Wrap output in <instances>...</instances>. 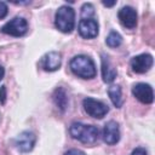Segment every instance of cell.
Segmentation results:
<instances>
[{"instance_id": "6da1fadb", "label": "cell", "mask_w": 155, "mask_h": 155, "mask_svg": "<svg viewBox=\"0 0 155 155\" xmlns=\"http://www.w3.org/2000/svg\"><path fill=\"white\" fill-rule=\"evenodd\" d=\"M69 68L71 73L81 79H93L97 74L94 62L92 58L85 54L75 56L69 62Z\"/></svg>"}, {"instance_id": "7a4b0ae2", "label": "cell", "mask_w": 155, "mask_h": 155, "mask_svg": "<svg viewBox=\"0 0 155 155\" xmlns=\"http://www.w3.org/2000/svg\"><path fill=\"white\" fill-rule=\"evenodd\" d=\"M69 133L74 139L84 144H93L98 139V128L93 125H85L81 122H73L69 127Z\"/></svg>"}, {"instance_id": "3957f363", "label": "cell", "mask_w": 155, "mask_h": 155, "mask_svg": "<svg viewBox=\"0 0 155 155\" xmlns=\"http://www.w3.org/2000/svg\"><path fill=\"white\" fill-rule=\"evenodd\" d=\"M54 25L62 33H71L75 27V11L70 6H61L54 15Z\"/></svg>"}, {"instance_id": "277c9868", "label": "cell", "mask_w": 155, "mask_h": 155, "mask_svg": "<svg viewBox=\"0 0 155 155\" xmlns=\"http://www.w3.org/2000/svg\"><path fill=\"white\" fill-rule=\"evenodd\" d=\"M82 107L90 116L96 117V119L104 117L109 111V108L107 104H104L103 102L97 101L94 98H91V97H87L82 101Z\"/></svg>"}, {"instance_id": "5b68a950", "label": "cell", "mask_w": 155, "mask_h": 155, "mask_svg": "<svg viewBox=\"0 0 155 155\" xmlns=\"http://www.w3.org/2000/svg\"><path fill=\"white\" fill-rule=\"evenodd\" d=\"M1 31L11 36H23L28 31V22L23 17H15L1 27Z\"/></svg>"}, {"instance_id": "8992f818", "label": "cell", "mask_w": 155, "mask_h": 155, "mask_svg": "<svg viewBox=\"0 0 155 155\" xmlns=\"http://www.w3.org/2000/svg\"><path fill=\"white\" fill-rule=\"evenodd\" d=\"M153 56L149 53H142L138 56H134L131 59V68L137 74H144L153 67Z\"/></svg>"}, {"instance_id": "52a82bcc", "label": "cell", "mask_w": 155, "mask_h": 155, "mask_svg": "<svg viewBox=\"0 0 155 155\" xmlns=\"http://www.w3.org/2000/svg\"><path fill=\"white\" fill-rule=\"evenodd\" d=\"M132 93L143 104H151L154 102L153 87L149 84H144V82L136 84L132 87Z\"/></svg>"}, {"instance_id": "ba28073f", "label": "cell", "mask_w": 155, "mask_h": 155, "mask_svg": "<svg viewBox=\"0 0 155 155\" xmlns=\"http://www.w3.org/2000/svg\"><path fill=\"white\" fill-rule=\"evenodd\" d=\"M117 18L120 23L127 28V29H133L137 25V11L132 6H124L119 12H117Z\"/></svg>"}, {"instance_id": "9c48e42d", "label": "cell", "mask_w": 155, "mask_h": 155, "mask_svg": "<svg viewBox=\"0 0 155 155\" xmlns=\"http://www.w3.org/2000/svg\"><path fill=\"white\" fill-rule=\"evenodd\" d=\"M35 142H36V136L31 131H23L17 136L15 144L18 150L23 153H29L33 150Z\"/></svg>"}, {"instance_id": "30bf717a", "label": "cell", "mask_w": 155, "mask_h": 155, "mask_svg": "<svg viewBox=\"0 0 155 155\" xmlns=\"http://www.w3.org/2000/svg\"><path fill=\"white\" fill-rule=\"evenodd\" d=\"M103 140L109 145H114L120 140V128H119V124L116 121L110 120L104 125Z\"/></svg>"}, {"instance_id": "8fae6325", "label": "cell", "mask_w": 155, "mask_h": 155, "mask_svg": "<svg viewBox=\"0 0 155 155\" xmlns=\"http://www.w3.org/2000/svg\"><path fill=\"white\" fill-rule=\"evenodd\" d=\"M79 34L84 39H93L98 35V23L93 18L81 19L79 22Z\"/></svg>"}, {"instance_id": "7c38bea8", "label": "cell", "mask_w": 155, "mask_h": 155, "mask_svg": "<svg viewBox=\"0 0 155 155\" xmlns=\"http://www.w3.org/2000/svg\"><path fill=\"white\" fill-rule=\"evenodd\" d=\"M61 64H62L61 53L56 52V51H51V52L46 53L40 61L41 68L46 71H56L59 69Z\"/></svg>"}, {"instance_id": "4fadbf2b", "label": "cell", "mask_w": 155, "mask_h": 155, "mask_svg": "<svg viewBox=\"0 0 155 155\" xmlns=\"http://www.w3.org/2000/svg\"><path fill=\"white\" fill-rule=\"evenodd\" d=\"M102 78H103V81L104 82H113L117 75V71L116 69L113 68L110 61L108 59V57L105 54H102Z\"/></svg>"}, {"instance_id": "5bb4252c", "label": "cell", "mask_w": 155, "mask_h": 155, "mask_svg": "<svg viewBox=\"0 0 155 155\" xmlns=\"http://www.w3.org/2000/svg\"><path fill=\"white\" fill-rule=\"evenodd\" d=\"M52 99L56 104V107L61 110V111H64L68 107V96H67V92L63 87H58L54 90L53 94H52Z\"/></svg>"}, {"instance_id": "9a60e30c", "label": "cell", "mask_w": 155, "mask_h": 155, "mask_svg": "<svg viewBox=\"0 0 155 155\" xmlns=\"http://www.w3.org/2000/svg\"><path fill=\"white\" fill-rule=\"evenodd\" d=\"M108 96L111 101V103L116 107V108H121L122 107V93H121V87L119 85H113L108 88Z\"/></svg>"}, {"instance_id": "2e32d148", "label": "cell", "mask_w": 155, "mask_h": 155, "mask_svg": "<svg viewBox=\"0 0 155 155\" xmlns=\"http://www.w3.org/2000/svg\"><path fill=\"white\" fill-rule=\"evenodd\" d=\"M105 42H107V45H108L109 47H119V46L122 44V36H121L117 31L111 30V31L109 33V35L107 36Z\"/></svg>"}, {"instance_id": "e0dca14e", "label": "cell", "mask_w": 155, "mask_h": 155, "mask_svg": "<svg viewBox=\"0 0 155 155\" xmlns=\"http://www.w3.org/2000/svg\"><path fill=\"white\" fill-rule=\"evenodd\" d=\"M93 15H94V7H93V5L90 4V2L84 4L82 7H81V17H82V19L92 18Z\"/></svg>"}, {"instance_id": "ac0fdd59", "label": "cell", "mask_w": 155, "mask_h": 155, "mask_svg": "<svg viewBox=\"0 0 155 155\" xmlns=\"http://www.w3.org/2000/svg\"><path fill=\"white\" fill-rule=\"evenodd\" d=\"M7 99V92H6V86L2 85L0 87V104H5Z\"/></svg>"}, {"instance_id": "d6986e66", "label": "cell", "mask_w": 155, "mask_h": 155, "mask_svg": "<svg viewBox=\"0 0 155 155\" xmlns=\"http://www.w3.org/2000/svg\"><path fill=\"white\" fill-rule=\"evenodd\" d=\"M7 12H8V8H7L6 2L0 1V19L5 18V17H6V15H7Z\"/></svg>"}, {"instance_id": "ffe728a7", "label": "cell", "mask_w": 155, "mask_h": 155, "mask_svg": "<svg viewBox=\"0 0 155 155\" xmlns=\"http://www.w3.org/2000/svg\"><path fill=\"white\" fill-rule=\"evenodd\" d=\"M131 155H148V151L142 148V147H138L136 149H133V151L131 153Z\"/></svg>"}, {"instance_id": "44dd1931", "label": "cell", "mask_w": 155, "mask_h": 155, "mask_svg": "<svg viewBox=\"0 0 155 155\" xmlns=\"http://www.w3.org/2000/svg\"><path fill=\"white\" fill-rule=\"evenodd\" d=\"M64 155H85V153L79 149H69L68 151L64 153Z\"/></svg>"}, {"instance_id": "7402d4cb", "label": "cell", "mask_w": 155, "mask_h": 155, "mask_svg": "<svg viewBox=\"0 0 155 155\" xmlns=\"http://www.w3.org/2000/svg\"><path fill=\"white\" fill-rule=\"evenodd\" d=\"M102 4L104 6H107V7H111V6H114L116 4V1H102Z\"/></svg>"}, {"instance_id": "603a6c76", "label": "cell", "mask_w": 155, "mask_h": 155, "mask_svg": "<svg viewBox=\"0 0 155 155\" xmlns=\"http://www.w3.org/2000/svg\"><path fill=\"white\" fill-rule=\"evenodd\" d=\"M4 75H5V70H4V68L0 65V81L2 80V78H4Z\"/></svg>"}]
</instances>
